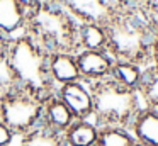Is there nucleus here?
<instances>
[{
	"label": "nucleus",
	"mask_w": 158,
	"mask_h": 146,
	"mask_svg": "<svg viewBox=\"0 0 158 146\" xmlns=\"http://www.w3.org/2000/svg\"><path fill=\"white\" fill-rule=\"evenodd\" d=\"M80 24L56 0H41L26 15L27 34L44 53H78Z\"/></svg>",
	"instance_id": "obj_1"
},
{
	"label": "nucleus",
	"mask_w": 158,
	"mask_h": 146,
	"mask_svg": "<svg viewBox=\"0 0 158 146\" xmlns=\"http://www.w3.org/2000/svg\"><path fill=\"white\" fill-rule=\"evenodd\" d=\"M107 54L112 60L131 61L141 68L150 66V49L156 34L138 9H126L106 24Z\"/></svg>",
	"instance_id": "obj_2"
},
{
	"label": "nucleus",
	"mask_w": 158,
	"mask_h": 146,
	"mask_svg": "<svg viewBox=\"0 0 158 146\" xmlns=\"http://www.w3.org/2000/svg\"><path fill=\"white\" fill-rule=\"evenodd\" d=\"M5 58L15 75L19 88L31 92L43 102L56 95L58 87L53 83L48 70L49 54L44 53L27 34L22 32L10 37Z\"/></svg>",
	"instance_id": "obj_3"
},
{
	"label": "nucleus",
	"mask_w": 158,
	"mask_h": 146,
	"mask_svg": "<svg viewBox=\"0 0 158 146\" xmlns=\"http://www.w3.org/2000/svg\"><path fill=\"white\" fill-rule=\"evenodd\" d=\"M92 95V122L97 127H124L129 129L138 112L143 109L136 90L126 88L104 78L100 81L87 83Z\"/></svg>",
	"instance_id": "obj_4"
},
{
	"label": "nucleus",
	"mask_w": 158,
	"mask_h": 146,
	"mask_svg": "<svg viewBox=\"0 0 158 146\" xmlns=\"http://www.w3.org/2000/svg\"><path fill=\"white\" fill-rule=\"evenodd\" d=\"M43 105L31 92L17 88L0 98V119L14 136H24L41 124Z\"/></svg>",
	"instance_id": "obj_5"
},
{
	"label": "nucleus",
	"mask_w": 158,
	"mask_h": 146,
	"mask_svg": "<svg viewBox=\"0 0 158 146\" xmlns=\"http://www.w3.org/2000/svg\"><path fill=\"white\" fill-rule=\"evenodd\" d=\"M58 98L70 109L75 121H90L92 119V95L83 81L60 85L56 88Z\"/></svg>",
	"instance_id": "obj_6"
},
{
	"label": "nucleus",
	"mask_w": 158,
	"mask_h": 146,
	"mask_svg": "<svg viewBox=\"0 0 158 146\" xmlns=\"http://www.w3.org/2000/svg\"><path fill=\"white\" fill-rule=\"evenodd\" d=\"M78 71L83 83H94L110 77L114 60L106 51H85L80 49L75 53Z\"/></svg>",
	"instance_id": "obj_7"
},
{
	"label": "nucleus",
	"mask_w": 158,
	"mask_h": 146,
	"mask_svg": "<svg viewBox=\"0 0 158 146\" xmlns=\"http://www.w3.org/2000/svg\"><path fill=\"white\" fill-rule=\"evenodd\" d=\"M78 24H106L110 19L102 0H56Z\"/></svg>",
	"instance_id": "obj_8"
},
{
	"label": "nucleus",
	"mask_w": 158,
	"mask_h": 146,
	"mask_svg": "<svg viewBox=\"0 0 158 146\" xmlns=\"http://www.w3.org/2000/svg\"><path fill=\"white\" fill-rule=\"evenodd\" d=\"M48 70H49V77H51L53 83L56 87L66 85V83H73V81H82L75 54H72V53L49 54Z\"/></svg>",
	"instance_id": "obj_9"
},
{
	"label": "nucleus",
	"mask_w": 158,
	"mask_h": 146,
	"mask_svg": "<svg viewBox=\"0 0 158 146\" xmlns=\"http://www.w3.org/2000/svg\"><path fill=\"white\" fill-rule=\"evenodd\" d=\"M129 131L138 144L158 146V112L143 107L134 117Z\"/></svg>",
	"instance_id": "obj_10"
},
{
	"label": "nucleus",
	"mask_w": 158,
	"mask_h": 146,
	"mask_svg": "<svg viewBox=\"0 0 158 146\" xmlns=\"http://www.w3.org/2000/svg\"><path fill=\"white\" fill-rule=\"evenodd\" d=\"M26 12L17 0H0V32L14 37L24 32Z\"/></svg>",
	"instance_id": "obj_11"
},
{
	"label": "nucleus",
	"mask_w": 158,
	"mask_h": 146,
	"mask_svg": "<svg viewBox=\"0 0 158 146\" xmlns=\"http://www.w3.org/2000/svg\"><path fill=\"white\" fill-rule=\"evenodd\" d=\"M73 121H75V119H73L70 109L60 100L58 95H53L51 98H48V100L44 102V105H43L41 124L48 126L53 131H58L63 134V132L73 124Z\"/></svg>",
	"instance_id": "obj_12"
},
{
	"label": "nucleus",
	"mask_w": 158,
	"mask_h": 146,
	"mask_svg": "<svg viewBox=\"0 0 158 146\" xmlns=\"http://www.w3.org/2000/svg\"><path fill=\"white\" fill-rule=\"evenodd\" d=\"M78 48L85 51H106L107 53L106 27L102 24H92V22L80 24L78 26Z\"/></svg>",
	"instance_id": "obj_13"
},
{
	"label": "nucleus",
	"mask_w": 158,
	"mask_h": 146,
	"mask_svg": "<svg viewBox=\"0 0 158 146\" xmlns=\"http://www.w3.org/2000/svg\"><path fill=\"white\" fill-rule=\"evenodd\" d=\"M139 100L143 107L153 109L158 112V68L155 66H146L143 68L141 81L136 88Z\"/></svg>",
	"instance_id": "obj_14"
},
{
	"label": "nucleus",
	"mask_w": 158,
	"mask_h": 146,
	"mask_svg": "<svg viewBox=\"0 0 158 146\" xmlns=\"http://www.w3.org/2000/svg\"><path fill=\"white\" fill-rule=\"evenodd\" d=\"M99 127L92 121H73V124L63 132L70 146H95Z\"/></svg>",
	"instance_id": "obj_15"
},
{
	"label": "nucleus",
	"mask_w": 158,
	"mask_h": 146,
	"mask_svg": "<svg viewBox=\"0 0 158 146\" xmlns=\"http://www.w3.org/2000/svg\"><path fill=\"white\" fill-rule=\"evenodd\" d=\"M21 146H70L65 136L44 124H39L21 138Z\"/></svg>",
	"instance_id": "obj_16"
},
{
	"label": "nucleus",
	"mask_w": 158,
	"mask_h": 146,
	"mask_svg": "<svg viewBox=\"0 0 158 146\" xmlns=\"http://www.w3.org/2000/svg\"><path fill=\"white\" fill-rule=\"evenodd\" d=\"M141 75H143V68L139 65L131 63V61L114 60L112 70H110V78L114 81H117L119 85L131 88V90H136L141 81Z\"/></svg>",
	"instance_id": "obj_17"
},
{
	"label": "nucleus",
	"mask_w": 158,
	"mask_h": 146,
	"mask_svg": "<svg viewBox=\"0 0 158 146\" xmlns=\"http://www.w3.org/2000/svg\"><path fill=\"white\" fill-rule=\"evenodd\" d=\"M136 139L129 129L124 127H99L95 146H134Z\"/></svg>",
	"instance_id": "obj_18"
},
{
	"label": "nucleus",
	"mask_w": 158,
	"mask_h": 146,
	"mask_svg": "<svg viewBox=\"0 0 158 146\" xmlns=\"http://www.w3.org/2000/svg\"><path fill=\"white\" fill-rule=\"evenodd\" d=\"M138 10L143 14L148 26L155 34H158V0H141Z\"/></svg>",
	"instance_id": "obj_19"
},
{
	"label": "nucleus",
	"mask_w": 158,
	"mask_h": 146,
	"mask_svg": "<svg viewBox=\"0 0 158 146\" xmlns=\"http://www.w3.org/2000/svg\"><path fill=\"white\" fill-rule=\"evenodd\" d=\"M12 139H14V134L0 119V146H9L12 143Z\"/></svg>",
	"instance_id": "obj_20"
},
{
	"label": "nucleus",
	"mask_w": 158,
	"mask_h": 146,
	"mask_svg": "<svg viewBox=\"0 0 158 146\" xmlns=\"http://www.w3.org/2000/svg\"><path fill=\"white\" fill-rule=\"evenodd\" d=\"M150 65L155 68H158V34L155 36L153 43H151V49H150Z\"/></svg>",
	"instance_id": "obj_21"
},
{
	"label": "nucleus",
	"mask_w": 158,
	"mask_h": 146,
	"mask_svg": "<svg viewBox=\"0 0 158 146\" xmlns=\"http://www.w3.org/2000/svg\"><path fill=\"white\" fill-rule=\"evenodd\" d=\"M9 43H10V37H7L4 32H0V60L5 58V54H7Z\"/></svg>",
	"instance_id": "obj_22"
},
{
	"label": "nucleus",
	"mask_w": 158,
	"mask_h": 146,
	"mask_svg": "<svg viewBox=\"0 0 158 146\" xmlns=\"http://www.w3.org/2000/svg\"><path fill=\"white\" fill-rule=\"evenodd\" d=\"M17 2L21 3V7L26 10V12H29V10H32L36 5H38L41 0H17Z\"/></svg>",
	"instance_id": "obj_23"
},
{
	"label": "nucleus",
	"mask_w": 158,
	"mask_h": 146,
	"mask_svg": "<svg viewBox=\"0 0 158 146\" xmlns=\"http://www.w3.org/2000/svg\"><path fill=\"white\" fill-rule=\"evenodd\" d=\"M134 146H143V144H138V143H136V144H134Z\"/></svg>",
	"instance_id": "obj_24"
}]
</instances>
